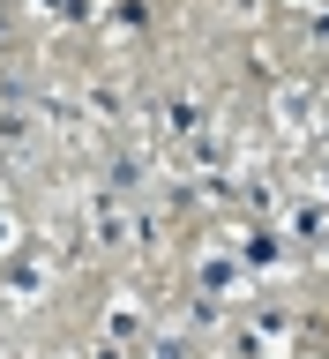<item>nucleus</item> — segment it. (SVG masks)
I'll return each instance as SVG.
<instances>
[{
  "label": "nucleus",
  "mask_w": 329,
  "mask_h": 359,
  "mask_svg": "<svg viewBox=\"0 0 329 359\" xmlns=\"http://www.w3.org/2000/svg\"><path fill=\"white\" fill-rule=\"evenodd\" d=\"M277 8H292V15H307V8H322V0H277Z\"/></svg>",
  "instance_id": "2"
},
{
  "label": "nucleus",
  "mask_w": 329,
  "mask_h": 359,
  "mask_svg": "<svg viewBox=\"0 0 329 359\" xmlns=\"http://www.w3.org/2000/svg\"><path fill=\"white\" fill-rule=\"evenodd\" d=\"M142 330H150V307H142L135 292L105 299V330H98V344H142Z\"/></svg>",
  "instance_id": "1"
}]
</instances>
